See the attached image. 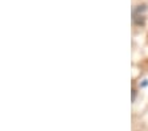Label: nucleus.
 <instances>
[{
    "label": "nucleus",
    "mask_w": 148,
    "mask_h": 131,
    "mask_svg": "<svg viewBox=\"0 0 148 131\" xmlns=\"http://www.w3.org/2000/svg\"><path fill=\"white\" fill-rule=\"evenodd\" d=\"M135 95H136V90L132 89V101H135Z\"/></svg>",
    "instance_id": "2"
},
{
    "label": "nucleus",
    "mask_w": 148,
    "mask_h": 131,
    "mask_svg": "<svg viewBox=\"0 0 148 131\" xmlns=\"http://www.w3.org/2000/svg\"><path fill=\"white\" fill-rule=\"evenodd\" d=\"M145 12H147V5L142 4V5H138L134 10L132 13V20L136 25H144L145 23Z\"/></svg>",
    "instance_id": "1"
}]
</instances>
